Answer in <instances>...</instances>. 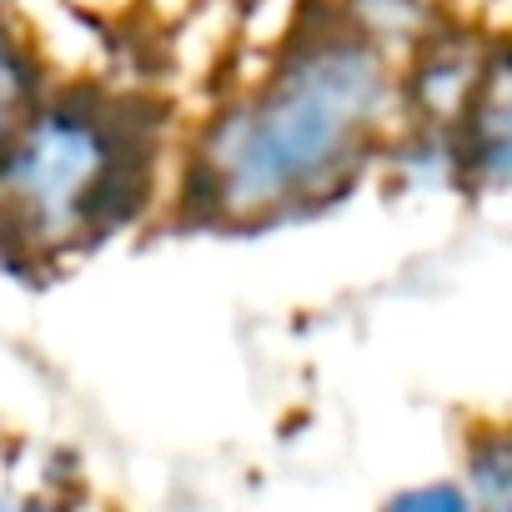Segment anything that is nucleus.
<instances>
[{"mask_svg": "<svg viewBox=\"0 0 512 512\" xmlns=\"http://www.w3.org/2000/svg\"><path fill=\"white\" fill-rule=\"evenodd\" d=\"M146 106L106 91L36 96L0 156V226L21 251H66L131 226L156 181Z\"/></svg>", "mask_w": 512, "mask_h": 512, "instance_id": "f03ea898", "label": "nucleus"}, {"mask_svg": "<svg viewBox=\"0 0 512 512\" xmlns=\"http://www.w3.org/2000/svg\"><path fill=\"white\" fill-rule=\"evenodd\" d=\"M402 101L392 56L347 16L287 41L272 76L221 111L186 171L196 221H282L332 201Z\"/></svg>", "mask_w": 512, "mask_h": 512, "instance_id": "f257e3e1", "label": "nucleus"}, {"mask_svg": "<svg viewBox=\"0 0 512 512\" xmlns=\"http://www.w3.org/2000/svg\"><path fill=\"white\" fill-rule=\"evenodd\" d=\"M462 467H467L462 487L487 512H512V437H507L502 422H472L467 427Z\"/></svg>", "mask_w": 512, "mask_h": 512, "instance_id": "7ed1b4c3", "label": "nucleus"}, {"mask_svg": "<svg viewBox=\"0 0 512 512\" xmlns=\"http://www.w3.org/2000/svg\"><path fill=\"white\" fill-rule=\"evenodd\" d=\"M0 512H71V507L51 492H11V497H0Z\"/></svg>", "mask_w": 512, "mask_h": 512, "instance_id": "423d86ee", "label": "nucleus"}, {"mask_svg": "<svg viewBox=\"0 0 512 512\" xmlns=\"http://www.w3.org/2000/svg\"><path fill=\"white\" fill-rule=\"evenodd\" d=\"M41 96V76H36V56L31 46L0 21V156H6L21 116L31 111V101Z\"/></svg>", "mask_w": 512, "mask_h": 512, "instance_id": "20e7f679", "label": "nucleus"}, {"mask_svg": "<svg viewBox=\"0 0 512 512\" xmlns=\"http://www.w3.org/2000/svg\"><path fill=\"white\" fill-rule=\"evenodd\" d=\"M382 512H487L462 482H417V487H402L382 502Z\"/></svg>", "mask_w": 512, "mask_h": 512, "instance_id": "39448f33", "label": "nucleus"}]
</instances>
